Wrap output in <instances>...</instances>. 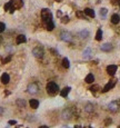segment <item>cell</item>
<instances>
[{"label":"cell","mask_w":120,"mask_h":128,"mask_svg":"<svg viewBox=\"0 0 120 128\" xmlns=\"http://www.w3.org/2000/svg\"><path fill=\"white\" fill-rule=\"evenodd\" d=\"M46 89H47V92H48L49 96H56L59 91V87L56 83L53 81H49L46 86Z\"/></svg>","instance_id":"cell-1"},{"label":"cell","mask_w":120,"mask_h":128,"mask_svg":"<svg viewBox=\"0 0 120 128\" xmlns=\"http://www.w3.org/2000/svg\"><path fill=\"white\" fill-rule=\"evenodd\" d=\"M41 20L44 25H46L47 22L52 20V14H51V11L49 9H42L41 10Z\"/></svg>","instance_id":"cell-2"},{"label":"cell","mask_w":120,"mask_h":128,"mask_svg":"<svg viewBox=\"0 0 120 128\" xmlns=\"http://www.w3.org/2000/svg\"><path fill=\"white\" fill-rule=\"evenodd\" d=\"M108 109L110 110L111 112H117L118 110L120 109V98L117 99V100L111 101V103L108 105Z\"/></svg>","instance_id":"cell-3"},{"label":"cell","mask_w":120,"mask_h":128,"mask_svg":"<svg viewBox=\"0 0 120 128\" xmlns=\"http://www.w3.org/2000/svg\"><path fill=\"white\" fill-rule=\"evenodd\" d=\"M32 54H33V56H35L37 59L42 58V57H43V54H44L43 48H42L41 46H37V47H35L32 49Z\"/></svg>","instance_id":"cell-4"},{"label":"cell","mask_w":120,"mask_h":128,"mask_svg":"<svg viewBox=\"0 0 120 128\" xmlns=\"http://www.w3.org/2000/svg\"><path fill=\"white\" fill-rule=\"evenodd\" d=\"M22 6H23V1L22 0H12V8H11V10L9 12L13 14L15 10H18L20 8H22Z\"/></svg>","instance_id":"cell-5"},{"label":"cell","mask_w":120,"mask_h":128,"mask_svg":"<svg viewBox=\"0 0 120 128\" xmlns=\"http://www.w3.org/2000/svg\"><path fill=\"white\" fill-rule=\"evenodd\" d=\"M27 91L30 95H36L38 91H39V87L36 83H31L28 85V88H27Z\"/></svg>","instance_id":"cell-6"},{"label":"cell","mask_w":120,"mask_h":128,"mask_svg":"<svg viewBox=\"0 0 120 128\" xmlns=\"http://www.w3.org/2000/svg\"><path fill=\"white\" fill-rule=\"evenodd\" d=\"M59 36H60V39H61V40L67 41V43L71 41V39H72V36H71V34H70V32H68V31H61V32L59 34Z\"/></svg>","instance_id":"cell-7"},{"label":"cell","mask_w":120,"mask_h":128,"mask_svg":"<svg viewBox=\"0 0 120 128\" xmlns=\"http://www.w3.org/2000/svg\"><path fill=\"white\" fill-rule=\"evenodd\" d=\"M71 116H72V110H71L70 108H66V109L61 112V118L63 119V120H69V119L71 118Z\"/></svg>","instance_id":"cell-8"},{"label":"cell","mask_w":120,"mask_h":128,"mask_svg":"<svg viewBox=\"0 0 120 128\" xmlns=\"http://www.w3.org/2000/svg\"><path fill=\"white\" fill-rule=\"evenodd\" d=\"M116 84H117V80H116V79H112V80H110V81H109V83L103 87V89H102V92H107V91H109L110 89H112V88L115 87Z\"/></svg>","instance_id":"cell-9"},{"label":"cell","mask_w":120,"mask_h":128,"mask_svg":"<svg viewBox=\"0 0 120 128\" xmlns=\"http://www.w3.org/2000/svg\"><path fill=\"white\" fill-rule=\"evenodd\" d=\"M117 69H118V67L116 65H109L108 67H107V72H108V75H110V76H113V75L117 72Z\"/></svg>","instance_id":"cell-10"},{"label":"cell","mask_w":120,"mask_h":128,"mask_svg":"<svg viewBox=\"0 0 120 128\" xmlns=\"http://www.w3.org/2000/svg\"><path fill=\"white\" fill-rule=\"evenodd\" d=\"M100 49H101L102 51H106V52L111 51V50H112V45H111V43H103V45H101V47H100Z\"/></svg>","instance_id":"cell-11"},{"label":"cell","mask_w":120,"mask_h":128,"mask_svg":"<svg viewBox=\"0 0 120 128\" xmlns=\"http://www.w3.org/2000/svg\"><path fill=\"white\" fill-rule=\"evenodd\" d=\"M0 80H1V83L3 84V85H7V84H9V81H10V76H9L7 72H4V74H2Z\"/></svg>","instance_id":"cell-12"},{"label":"cell","mask_w":120,"mask_h":128,"mask_svg":"<svg viewBox=\"0 0 120 128\" xmlns=\"http://www.w3.org/2000/svg\"><path fill=\"white\" fill-rule=\"evenodd\" d=\"M26 36L24 35H19V36H17V39H16V43L17 45H21V43H26Z\"/></svg>","instance_id":"cell-13"},{"label":"cell","mask_w":120,"mask_h":128,"mask_svg":"<svg viewBox=\"0 0 120 128\" xmlns=\"http://www.w3.org/2000/svg\"><path fill=\"white\" fill-rule=\"evenodd\" d=\"M29 105H30V107L32 108V109H37V108L39 107V101H38L37 99H30Z\"/></svg>","instance_id":"cell-14"},{"label":"cell","mask_w":120,"mask_h":128,"mask_svg":"<svg viewBox=\"0 0 120 128\" xmlns=\"http://www.w3.org/2000/svg\"><path fill=\"white\" fill-rule=\"evenodd\" d=\"M78 36H79V38H81V39H86V38H88V36H89V31L88 30H81V31H79L78 32Z\"/></svg>","instance_id":"cell-15"},{"label":"cell","mask_w":120,"mask_h":128,"mask_svg":"<svg viewBox=\"0 0 120 128\" xmlns=\"http://www.w3.org/2000/svg\"><path fill=\"white\" fill-rule=\"evenodd\" d=\"M120 21V16L118 14H115L111 16V22L113 23V25H118Z\"/></svg>","instance_id":"cell-16"},{"label":"cell","mask_w":120,"mask_h":128,"mask_svg":"<svg viewBox=\"0 0 120 128\" xmlns=\"http://www.w3.org/2000/svg\"><path fill=\"white\" fill-rule=\"evenodd\" d=\"M82 57H83L84 59H89L91 57V49L90 48H86V49L83 50V52H82Z\"/></svg>","instance_id":"cell-17"},{"label":"cell","mask_w":120,"mask_h":128,"mask_svg":"<svg viewBox=\"0 0 120 128\" xmlns=\"http://www.w3.org/2000/svg\"><path fill=\"white\" fill-rule=\"evenodd\" d=\"M69 92H70V87H64L63 89L60 91V96L63 97V98H66V97L69 95Z\"/></svg>","instance_id":"cell-18"},{"label":"cell","mask_w":120,"mask_h":128,"mask_svg":"<svg viewBox=\"0 0 120 128\" xmlns=\"http://www.w3.org/2000/svg\"><path fill=\"white\" fill-rule=\"evenodd\" d=\"M84 15L90 17V18H95V11L92 9H90V8H86L84 9Z\"/></svg>","instance_id":"cell-19"},{"label":"cell","mask_w":120,"mask_h":128,"mask_svg":"<svg viewBox=\"0 0 120 128\" xmlns=\"http://www.w3.org/2000/svg\"><path fill=\"white\" fill-rule=\"evenodd\" d=\"M61 65L62 67L64 68V69H68L69 67H70V63H69V59L68 58H63L61 61Z\"/></svg>","instance_id":"cell-20"},{"label":"cell","mask_w":120,"mask_h":128,"mask_svg":"<svg viewBox=\"0 0 120 128\" xmlns=\"http://www.w3.org/2000/svg\"><path fill=\"white\" fill-rule=\"evenodd\" d=\"M93 80H95V77H93V75H92V74L87 75V77L84 78V81H86L87 84H92V83H93Z\"/></svg>","instance_id":"cell-21"},{"label":"cell","mask_w":120,"mask_h":128,"mask_svg":"<svg viewBox=\"0 0 120 128\" xmlns=\"http://www.w3.org/2000/svg\"><path fill=\"white\" fill-rule=\"evenodd\" d=\"M16 104H17V106L18 107H20V108L26 107V100H24V99H17Z\"/></svg>","instance_id":"cell-22"},{"label":"cell","mask_w":120,"mask_h":128,"mask_svg":"<svg viewBox=\"0 0 120 128\" xmlns=\"http://www.w3.org/2000/svg\"><path fill=\"white\" fill-rule=\"evenodd\" d=\"M46 29L48 30V31H51V30H53V29H55V23L52 22V20H51V21H49V22H47V23H46Z\"/></svg>","instance_id":"cell-23"},{"label":"cell","mask_w":120,"mask_h":128,"mask_svg":"<svg viewBox=\"0 0 120 128\" xmlns=\"http://www.w3.org/2000/svg\"><path fill=\"white\" fill-rule=\"evenodd\" d=\"M11 8H12V0H11V1H9V2H7L6 5L3 6L4 11H10Z\"/></svg>","instance_id":"cell-24"},{"label":"cell","mask_w":120,"mask_h":128,"mask_svg":"<svg viewBox=\"0 0 120 128\" xmlns=\"http://www.w3.org/2000/svg\"><path fill=\"white\" fill-rule=\"evenodd\" d=\"M96 40L97 41H100L102 39V30L101 29H98V31H97V34H96Z\"/></svg>","instance_id":"cell-25"},{"label":"cell","mask_w":120,"mask_h":128,"mask_svg":"<svg viewBox=\"0 0 120 128\" xmlns=\"http://www.w3.org/2000/svg\"><path fill=\"white\" fill-rule=\"evenodd\" d=\"M89 89H90V91H91V92H93V94H96V92H97V91H99L100 87H99V85H92L90 88H89Z\"/></svg>","instance_id":"cell-26"},{"label":"cell","mask_w":120,"mask_h":128,"mask_svg":"<svg viewBox=\"0 0 120 128\" xmlns=\"http://www.w3.org/2000/svg\"><path fill=\"white\" fill-rule=\"evenodd\" d=\"M84 109H86V111H87V112H91V111H93V105H92V104H87L86 107H84Z\"/></svg>","instance_id":"cell-27"},{"label":"cell","mask_w":120,"mask_h":128,"mask_svg":"<svg viewBox=\"0 0 120 128\" xmlns=\"http://www.w3.org/2000/svg\"><path fill=\"white\" fill-rule=\"evenodd\" d=\"M76 16H77L78 18H80V19H87V18H86V15H84V12L79 11V10L76 12Z\"/></svg>","instance_id":"cell-28"},{"label":"cell","mask_w":120,"mask_h":128,"mask_svg":"<svg viewBox=\"0 0 120 128\" xmlns=\"http://www.w3.org/2000/svg\"><path fill=\"white\" fill-rule=\"evenodd\" d=\"M107 14H108V9H106V8H101V9H100V16H101L102 18H106Z\"/></svg>","instance_id":"cell-29"},{"label":"cell","mask_w":120,"mask_h":128,"mask_svg":"<svg viewBox=\"0 0 120 128\" xmlns=\"http://www.w3.org/2000/svg\"><path fill=\"white\" fill-rule=\"evenodd\" d=\"M10 60H11V56H8V57H6V58H2L1 59V63L4 65V64H8Z\"/></svg>","instance_id":"cell-30"},{"label":"cell","mask_w":120,"mask_h":128,"mask_svg":"<svg viewBox=\"0 0 120 128\" xmlns=\"http://www.w3.org/2000/svg\"><path fill=\"white\" fill-rule=\"evenodd\" d=\"M61 22L62 23H68L69 22V17L68 16H63L61 18Z\"/></svg>","instance_id":"cell-31"},{"label":"cell","mask_w":120,"mask_h":128,"mask_svg":"<svg viewBox=\"0 0 120 128\" xmlns=\"http://www.w3.org/2000/svg\"><path fill=\"white\" fill-rule=\"evenodd\" d=\"M4 29H6V25H4L3 22H0V34H1V32H3Z\"/></svg>","instance_id":"cell-32"},{"label":"cell","mask_w":120,"mask_h":128,"mask_svg":"<svg viewBox=\"0 0 120 128\" xmlns=\"http://www.w3.org/2000/svg\"><path fill=\"white\" fill-rule=\"evenodd\" d=\"M111 124V119L110 118H107L106 120H104V126H109Z\"/></svg>","instance_id":"cell-33"},{"label":"cell","mask_w":120,"mask_h":128,"mask_svg":"<svg viewBox=\"0 0 120 128\" xmlns=\"http://www.w3.org/2000/svg\"><path fill=\"white\" fill-rule=\"evenodd\" d=\"M8 124H9V125H11V126H13V125H16V124H17V121H16V120H9Z\"/></svg>","instance_id":"cell-34"},{"label":"cell","mask_w":120,"mask_h":128,"mask_svg":"<svg viewBox=\"0 0 120 128\" xmlns=\"http://www.w3.org/2000/svg\"><path fill=\"white\" fill-rule=\"evenodd\" d=\"M111 3L112 5H117V3H119V0H111Z\"/></svg>","instance_id":"cell-35"},{"label":"cell","mask_w":120,"mask_h":128,"mask_svg":"<svg viewBox=\"0 0 120 128\" xmlns=\"http://www.w3.org/2000/svg\"><path fill=\"white\" fill-rule=\"evenodd\" d=\"M49 50H50V52H52V54H53V55H57V54H58V52H57V51H56V50H55V49H52V48H50V49H49Z\"/></svg>","instance_id":"cell-36"},{"label":"cell","mask_w":120,"mask_h":128,"mask_svg":"<svg viewBox=\"0 0 120 128\" xmlns=\"http://www.w3.org/2000/svg\"><path fill=\"white\" fill-rule=\"evenodd\" d=\"M3 111H4V110H3V108H2V107H0V116H1V115L3 114Z\"/></svg>","instance_id":"cell-37"},{"label":"cell","mask_w":120,"mask_h":128,"mask_svg":"<svg viewBox=\"0 0 120 128\" xmlns=\"http://www.w3.org/2000/svg\"><path fill=\"white\" fill-rule=\"evenodd\" d=\"M38 128H49L48 126H46V125H42V126H40V127H38Z\"/></svg>","instance_id":"cell-38"},{"label":"cell","mask_w":120,"mask_h":128,"mask_svg":"<svg viewBox=\"0 0 120 128\" xmlns=\"http://www.w3.org/2000/svg\"><path fill=\"white\" fill-rule=\"evenodd\" d=\"M75 128H82V127H81V126H79V125H76Z\"/></svg>","instance_id":"cell-39"},{"label":"cell","mask_w":120,"mask_h":128,"mask_svg":"<svg viewBox=\"0 0 120 128\" xmlns=\"http://www.w3.org/2000/svg\"><path fill=\"white\" fill-rule=\"evenodd\" d=\"M117 34H119V35H120V28H119V29L117 30Z\"/></svg>","instance_id":"cell-40"},{"label":"cell","mask_w":120,"mask_h":128,"mask_svg":"<svg viewBox=\"0 0 120 128\" xmlns=\"http://www.w3.org/2000/svg\"><path fill=\"white\" fill-rule=\"evenodd\" d=\"M2 43V39H1V37H0V43Z\"/></svg>","instance_id":"cell-41"},{"label":"cell","mask_w":120,"mask_h":128,"mask_svg":"<svg viewBox=\"0 0 120 128\" xmlns=\"http://www.w3.org/2000/svg\"><path fill=\"white\" fill-rule=\"evenodd\" d=\"M118 5H119V7H120V0H119V3H118Z\"/></svg>","instance_id":"cell-42"},{"label":"cell","mask_w":120,"mask_h":128,"mask_svg":"<svg viewBox=\"0 0 120 128\" xmlns=\"http://www.w3.org/2000/svg\"><path fill=\"white\" fill-rule=\"evenodd\" d=\"M87 128H91V127H87Z\"/></svg>","instance_id":"cell-43"},{"label":"cell","mask_w":120,"mask_h":128,"mask_svg":"<svg viewBox=\"0 0 120 128\" xmlns=\"http://www.w3.org/2000/svg\"><path fill=\"white\" fill-rule=\"evenodd\" d=\"M118 128H120V126H119V127H118Z\"/></svg>","instance_id":"cell-44"}]
</instances>
